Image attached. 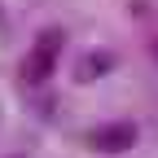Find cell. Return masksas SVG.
<instances>
[{
  "instance_id": "277c9868",
  "label": "cell",
  "mask_w": 158,
  "mask_h": 158,
  "mask_svg": "<svg viewBox=\"0 0 158 158\" xmlns=\"http://www.w3.org/2000/svg\"><path fill=\"white\" fill-rule=\"evenodd\" d=\"M13 158H22V154H13Z\"/></svg>"
},
{
  "instance_id": "5b68a950",
  "label": "cell",
  "mask_w": 158,
  "mask_h": 158,
  "mask_svg": "<svg viewBox=\"0 0 158 158\" xmlns=\"http://www.w3.org/2000/svg\"><path fill=\"white\" fill-rule=\"evenodd\" d=\"M154 53H158V44H154Z\"/></svg>"
},
{
  "instance_id": "3957f363",
  "label": "cell",
  "mask_w": 158,
  "mask_h": 158,
  "mask_svg": "<svg viewBox=\"0 0 158 158\" xmlns=\"http://www.w3.org/2000/svg\"><path fill=\"white\" fill-rule=\"evenodd\" d=\"M114 66H118V57L110 48H88V53L75 57V84H97V79L110 75Z\"/></svg>"
},
{
  "instance_id": "6da1fadb",
  "label": "cell",
  "mask_w": 158,
  "mask_h": 158,
  "mask_svg": "<svg viewBox=\"0 0 158 158\" xmlns=\"http://www.w3.org/2000/svg\"><path fill=\"white\" fill-rule=\"evenodd\" d=\"M62 31L57 27H48V31H40L35 35V48H31V57H27V66H22V75H27V84H44V79L53 75V66H57V53H62Z\"/></svg>"
},
{
  "instance_id": "7a4b0ae2",
  "label": "cell",
  "mask_w": 158,
  "mask_h": 158,
  "mask_svg": "<svg viewBox=\"0 0 158 158\" xmlns=\"http://www.w3.org/2000/svg\"><path fill=\"white\" fill-rule=\"evenodd\" d=\"M88 145L97 154H127L136 145V123H127V118H114V123H101L88 132Z\"/></svg>"
}]
</instances>
